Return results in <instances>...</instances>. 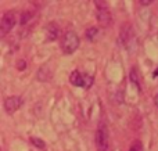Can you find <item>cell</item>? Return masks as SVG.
Instances as JSON below:
<instances>
[{
    "label": "cell",
    "instance_id": "14",
    "mask_svg": "<svg viewBox=\"0 0 158 151\" xmlns=\"http://www.w3.org/2000/svg\"><path fill=\"white\" fill-rule=\"evenodd\" d=\"M29 19H31V14L29 13H25V14H22V15H21V21H19V22H21V25H25L28 21H29Z\"/></svg>",
    "mask_w": 158,
    "mask_h": 151
},
{
    "label": "cell",
    "instance_id": "12",
    "mask_svg": "<svg viewBox=\"0 0 158 151\" xmlns=\"http://www.w3.org/2000/svg\"><path fill=\"white\" fill-rule=\"evenodd\" d=\"M31 143H32L33 146L39 147V149H44V147H46L44 141H43V140H40V139H38V137H32V139H31Z\"/></svg>",
    "mask_w": 158,
    "mask_h": 151
},
{
    "label": "cell",
    "instance_id": "4",
    "mask_svg": "<svg viewBox=\"0 0 158 151\" xmlns=\"http://www.w3.org/2000/svg\"><path fill=\"white\" fill-rule=\"evenodd\" d=\"M15 22H17L15 14L11 13V11L6 13L4 15H3L2 21H0V36H2V38H4V36L14 28Z\"/></svg>",
    "mask_w": 158,
    "mask_h": 151
},
{
    "label": "cell",
    "instance_id": "15",
    "mask_svg": "<svg viewBox=\"0 0 158 151\" xmlns=\"http://www.w3.org/2000/svg\"><path fill=\"white\" fill-rule=\"evenodd\" d=\"M139 3H140L142 6H150L153 2H144V0H142V2H139Z\"/></svg>",
    "mask_w": 158,
    "mask_h": 151
},
{
    "label": "cell",
    "instance_id": "6",
    "mask_svg": "<svg viewBox=\"0 0 158 151\" xmlns=\"http://www.w3.org/2000/svg\"><path fill=\"white\" fill-rule=\"evenodd\" d=\"M121 40H122V44L126 49L132 50V46L135 44V35L129 25H125V27L121 29Z\"/></svg>",
    "mask_w": 158,
    "mask_h": 151
},
{
    "label": "cell",
    "instance_id": "8",
    "mask_svg": "<svg viewBox=\"0 0 158 151\" xmlns=\"http://www.w3.org/2000/svg\"><path fill=\"white\" fill-rule=\"evenodd\" d=\"M44 31H46V36H47V40H56V39L60 36V27H58L57 24H54V22H52V24L46 25V28H44Z\"/></svg>",
    "mask_w": 158,
    "mask_h": 151
},
{
    "label": "cell",
    "instance_id": "7",
    "mask_svg": "<svg viewBox=\"0 0 158 151\" xmlns=\"http://www.w3.org/2000/svg\"><path fill=\"white\" fill-rule=\"evenodd\" d=\"M3 105H4V110L7 111L8 114H13L22 105V99L19 96L7 97V99L4 100V103H3Z\"/></svg>",
    "mask_w": 158,
    "mask_h": 151
},
{
    "label": "cell",
    "instance_id": "2",
    "mask_svg": "<svg viewBox=\"0 0 158 151\" xmlns=\"http://www.w3.org/2000/svg\"><path fill=\"white\" fill-rule=\"evenodd\" d=\"M96 146H97V151H107L110 147V133L108 128L104 124H101L96 133Z\"/></svg>",
    "mask_w": 158,
    "mask_h": 151
},
{
    "label": "cell",
    "instance_id": "13",
    "mask_svg": "<svg viewBox=\"0 0 158 151\" xmlns=\"http://www.w3.org/2000/svg\"><path fill=\"white\" fill-rule=\"evenodd\" d=\"M142 149H143V147H142V143H140L139 140H136L133 144H132V147L129 149V151H142Z\"/></svg>",
    "mask_w": 158,
    "mask_h": 151
},
{
    "label": "cell",
    "instance_id": "9",
    "mask_svg": "<svg viewBox=\"0 0 158 151\" xmlns=\"http://www.w3.org/2000/svg\"><path fill=\"white\" fill-rule=\"evenodd\" d=\"M50 76H52V74H50V71H49L47 67H42V68L39 69L38 79L40 80V82H47V80H50Z\"/></svg>",
    "mask_w": 158,
    "mask_h": 151
},
{
    "label": "cell",
    "instance_id": "5",
    "mask_svg": "<svg viewBox=\"0 0 158 151\" xmlns=\"http://www.w3.org/2000/svg\"><path fill=\"white\" fill-rule=\"evenodd\" d=\"M69 80H71L72 85L79 86V88H83V89H89L93 83V78L89 76V75H83L81 74L79 71H74L69 76Z\"/></svg>",
    "mask_w": 158,
    "mask_h": 151
},
{
    "label": "cell",
    "instance_id": "1",
    "mask_svg": "<svg viewBox=\"0 0 158 151\" xmlns=\"http://www.w3.org/2000/svg\"><path fill=\"white\" fill-rule=\"evenodd\" d=\"M60 46H61V50H63L64 54H72L79 47L78 35L74 32H65L63 35V38H61Z\"/></svg>",
    "mask_w": 158,
    "mask_h": 151
},
{
    "label": "cell",
    "instance_id": "3",
    "mask_svg": "<svg viewBox=\"0 0 158 151\" xmlns=\"http://www.w3.org/2000/svg\"><path fill=\"white\" fill-rule=\"evenodd\" d=\"M96 7H97V19L100 22L101 27H108L112 22L111 14L108 11V7H107L106 2H94Z\"/></svg>",
    "mask_w": 158,
    "mask_h": 151
},
{
    "label": "cell",
    "instance_id": "11",
    "mask_svg": "<svg viewBox=\"0 0 158 151\" xmlns=\"http://www.w3.org/2000/svg\"><path fill=\"white\" fill-rule=\"evenodd\" d=\"M131 80L135 83V85L139 88V90H140V83H139V75H137V71L136 69H132L131 71Z\"/></svg>",
    "mask_w": 158,
    "mask_h": 151
},
{
    "label": "cell",
    "instance_id": "10",
    "mask_svg": "<svg viewBox=\"0 0 158 151\" xmlns=\"http://www.w3.org/2000/svg\"><path fill=\"white\" fill-rule=\"evenodd\" d=\"M98 35V29L97 28H90V29L86 31V38L89 39V40H93L94 39V36Z\"/></svg>",
    "mask_w": 158,
    "mask_h": 151
},
{
    "label": "cell",
    "instance_id": "16",
    "mask_svg": "<svg viewBox=\"0 0 158 151\" xmlns=\"http://www.w3.org/2000/svg\"><path fill=\"white\" fill-rule=\"evenodd\" d=\"M154 103H156V105H157V107H158V94H157V96H156V97H154Z\"/></svg>",
    "mask_w": 158,
    "mask_h": 151
}]
</instances>
